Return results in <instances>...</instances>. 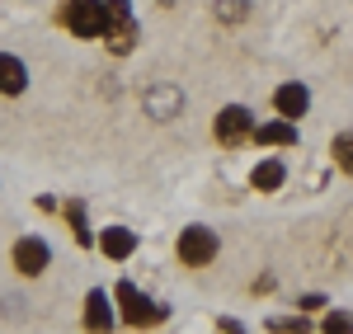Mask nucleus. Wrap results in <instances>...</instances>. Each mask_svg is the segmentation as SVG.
Returning a JSON list of instances; mask_svg holds the SVG:
<instances>
[{
    "mask_svg": "<svg viewBox=\"0 0 353 334\" xmlns=\"http://www.w3.org/2000/svg\"><path fill=\"white\" fill-rule=\"evenodd\" d=\"M179 104H184V94H179L174 85H161V90L146 94V109H151V118H161V123H165V118H174Z\"/></svg>",
    "mask_w": 353,
    "mask_h": 334,
    "instance_id": "nucleus-10",
    "label": "nucleus"
},
{
    "mask_svg": "<svg viewBox=\"0 0 353 334\" xmlns=\"http://www.w3.org/2000/svg\"><path fill=\"white\" fill-rule=\"evenodd\" d=\"M325 334H349V311H334V315H325Z\"/></svg>",
    "mask_w": 353,
    "mask_h": 334,
    "instance_id": "nucleus-17",
    "label": "nucleus"
},
{
    "mask_svg": "<svg viewBox=\"0 0 353 334\" xmlns=\"http://www.w3.org/2000/svg\"><path fill=\"white\" fill-rule=\"evenodd\" d=\"M273 104H278V113H283L288 123H297L301 113L311 109V94H306V85H283V90L273 94Z\"/></svg>",
    "mask_w": 353,
    "mask_h": 334,
    "instance_id": "nucleus-8",
    "label": "nucleus"
},
{
    "mask_svg": "<svg viewBox=\"0 0 353 334\" xmlns=\"http://www.w3.org/2000/svg\"><path fill=\"white\" fill-rule=\"evenodd\" d=\"M245 19V0H217V19Z\"/></svg>",
    "mask_w": 353,
    "mask_h": 334,
    "instance_id": "nucleus-16",
    "label": "nucleus"
},
{
    "mask_svg": "<svg viewBox=\"0 0 353 334\" xmlns=\"http://www.w3.org/2000/svg\"><path fill=\"white\" fill-rule=\"evenodd\" d=\"M61 24L71 33H81V38H99L104 33V0H66Z\"/></svg>",
    "mask_w": 353,
    "mask_h": 334,
    "instance_id": "nucleus-2",
    "label": "nucleus"
},
{
    "mask_svg": "<svg viewBox=\"0 0 353 334\" xmlns=\"http://www.w3.org/2000/svg\"><path fill=\"white\" fill-rule=\"evenodd\" d=\"M283 179H288L283 160H264V165H254V174H250V184H254L259 194H273V189H283Z\"/></svg>",
    "mask_w": 353,
    "mask_h": 334,
    "instance_id": "nucleus-13",
    "label": "nucleus"
},
{
    "mask_svg": "<svg viewBox=\"0 0 353 334\" xmlns=\"http://www.w3.org/2000/svg\"><path fill=\"white\" fill-rule=\"evenodd\" d=\"M48 259H52V250H48L38 236H24V240L14 245V269H19L24 278H38V273L48 269Z\"/></svg>",
    "mask_w": 353,
    "mask_h": 334,
    "instance_id": "nucleus-6",
    "label": "nucleus"
},
{
    "mask_svg": "<svg viewBox=\"0 0 353 334\" xmlns=\"http://www.w3.org/2000/svg\"><path fill=\"white\" fill-rule=\"evenodd\" d=\"M85 330L90 334H109L113 330V306L104 292H90L85 297Z\"/></svg>",
    "mask_w": 353,
    "mask_h": 334,
    "instance_id": "nucleus-7",
    "label": "nucleus"
},
{
    "mask_svg": "<svg viewBox=\"0 0 353 334\" xmlns=\"http://www.w3.org/2000/svg\"><path fill=\"white\" fill-rule=\"evenodd\" d=\"M217 141L221 146H241L250 132H254V118H250V109H241V104H231V109H221L217 113Z\"/></svg>",
    "mask_w": 353,
    "mask_h": 334,
    "instance_id": "nucleus-5",
    "label": "nucleus"
},
{
    "mask_svg": "<svg viewBox=\"0 0 353 334\" xmlns=\"http://www.w3.org/2000/svg\"><path fill=\"white\" fill-rule=\"evenodd\" d=\"M28 71L19 56H0V94H24Z\"/></svg>",
    "mask_w": 353,
    "mask_h": 334,
    "instance_id": "nucleus-11",
    "label": "nucleus"
},
{
    "mask_svg": "<svg viewBox=\"0 0 353 334\" xmlns=\"http://www.w3.org/2000/svg\"><path fill=\"white\" fill-rule=\"evenodd\" d=\"M99 38H109L113 52H132L137 24H132V10H128V0H104V33H99Z\"/></svg>",
    "mask_w": 353,
    "mask_h": 334,
    "instance_id": "nucleus-1",
    "label": "nucleus"
},
{
    "mask_svg": "<svg viewBox=\"0 0 353 334\" xmlns=\"http://www.w3.org/2000/svg\"><path fill=\"white\" fill-rule=\"evenodd\" d=\"M179 259H184L189 269L212 264V259H217V236H212L208 226H189V231L179 236Z\"/></svg>",
    "mask_w": 353,
    "mask_h": 334,
    "instance_id": "nucleus-4",
    "label": "nucleus"
},
{
    "mask_svg": "<svg viewBox=\"0 0 353 334\" xmlns=\"http://www.w3.org/2000/svg\"><path fill=\"white\" fill-rule=\"evenodd\" d=\"M250 137H259V146H292L297 141V123H264L259 132H250Z\"/></svg>",
    "mask_w": 353,
    "mask_h": 334,
    "instance_id": "nucleus-12",
    "label": "nucleus"
},
{
    "mask_svg": "<svg viewBox=\"0 0 353 334\" xmlns=\"http://www.w3.org/2000/svg\"><path fill=\"white\" fill-rule=\"evenodd\" d=\"M273 330H278V334H306V320H301V315H278Z\"/></svg>",
    "mask_w": 353,
    "mask_h": 334,
    "instance_id": "nucleus-15",
    "label": "nucleus"
},
{
    "mask_svg": "<svg viewBox=\"0 0 353 334\" xmlns=\"http://www.w3.org/2000/svg\"><path fill=\"white\" fill-rule=\"evenodd\" d=\"M99 250L109 254V259H128V254L137 250V236L128 231V226H109V231L99 236Z\"/></svg>",
    "mask_w": 353,
    "mask_h": 334,
    "instance_id": "nucleus-9",
    "label": "nucleus"
},
{
    "mask_svg": "<svg viewBox=\"0 0 353 334\" xmlns=\"http://www.w3.org/2000/svg\"><path fill=\"white\" fill-rule=\"evenodd\" d=\"M118 302H123V320H128V325H137V330H146V325H161V320H165V306L146 302V297L137 292L132 282H118Z\"/></svg>",
    "mask_w": 353,
    "mask_h": 334,
    "instance_id": "nucleus-3",
    "label": "nucleus"
},
{
    "mask_svg": "<svg viewBox=\"0 0 353 334\" xmlns=\"http://www.w3.org/2000/svg\"><path fill=\"white\" fill-rule=\"evenodd\" d=\"M349 151H353V137H349V132H339V137H334V160H339V169H349V165H353Z\"/></svg>",
    "mask_w": 353,
    "mask_h": 334,
    "instance_id": "nucleus-14",
    "label": "nucleus"
}]
</instances>
